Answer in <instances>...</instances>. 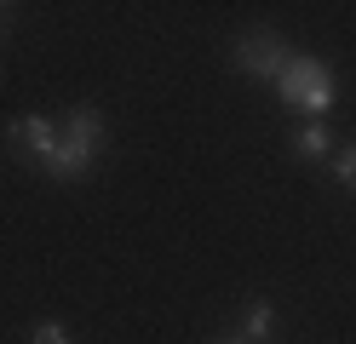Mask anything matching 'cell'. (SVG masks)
Returning <instances> with one entry per match:
<instances>
[{
  "instance_id": "1",
  "label": "cell",
  "mask_w": 356,
  "mask_h": 344,
  "mask_svg": "<svg viewBox=\"0 0 356 344\" xmlns=\"http://www.w3.org/2000/svg\"><path fill=\"white\" fill-rule=\"evenodd\" d=\"M98 149H104V115L92 104H81V109H70L58 121V144H52L47 161H40V172L58 178V183L86 178V172H92V161H98Z\"/></svg>"
},
{
  "instance_id": "2",
  "label": "cell",
  "mask_w": 356,
  "mask_h": 344,
  "mask_svg": "<svg viewBox=\"0 0 356 344\" xmlns=\"http://www.w3.org/2000/svg\"><path fill=\"white\" fill-rule=\"evenodd\" d=\"M276 92H282V104L287 109H299V115H310V121H322V115L333 109V75H327V63H316V58H287V69L276 75Z\"/></svg>"
},
{
  "instance_id": "3",
  "label": "cell",
  "mask_w": 356,
  "mask_h": 344,
  "mask_svg": "<svg viewBox=\"0 0 356 344\" xmlns=\"http://www.w3.org/2000/svg\"><path fill=\"white\" fill-rule=\"evenodd\" d=\"M287 58H293V52H287L276 35H264V29L259 35H241V46H236V69L253 75V81H276L287 69Z\"/></svg>"
},
{
  "instance_id": "4",
  "label": "cell",
  "mask_w": 356,
  "mask_h": 344,
  "mask_svg": "<svg viewBox=\"0 0 356 344\" xmlns=\"http://www.w3.org/2000/svg\"><path fill=\"white\" fill-rule=\"evenodd\" d=\"M241 333H248V344H264V338L276 333V304H264V298H259V304H248V316H241Z\"/></svg>"
},
{
  "instance_id": "5",
  "label": "cell",
  "mask_w": 356,
  "mask_h": 344,
  "mask_svg": "<svg viewBox=\"0 0 356 344\" xmlns=\"http://www.w3.org/2000/svg\"><path fill=\"white\" fill-rule=\"evenodd\" d=\"M293 149H299L305 161H322V155L333 149V138H327V126H322V121H310V126H299V138H293Z\"/></svg>"
},
{
  "instance_id": "6",
  "label": "cell",
  "mask_w": 356,
  "mask_h": 344,
  "mask_svg": "<svg viewBox=\"0 0 356 344\" xmlns=\"http://www.w3.org/2000/svg\"><path fill=\"white\" fill-rule=\"evenodd\" d=\"M29 344H75V338L63 333L58 321H35V333H29Z\"/></svg>"
},
{
  "instance_id": "7",
  "label": "cell",
  "mask_w": 356,
  "mask_h": 344,
  "mask_svg": "<svg viewBox=\"0 0 356 344\" xmlns=\"http://www.w3.org/2000/svg\"><path fill=\"white\" fill-rule=\"evenodd\" d=\"M333 172H339V183H345V190L356 195V144H350V149H339V161H333Z\"/></svg>"
},
{
  "instance_id": "8",
  "label": "cell",
  "mask_w": 356,
  "mask_h": 344,
  "mask_svg": "<svg viewBox=\"0 0 356 344\" xmlns=\"http://www.w3.org/2000/svg\"><path fill=\"white\" fill-rule=\"evenodd\" d=\"M0 12H6V6H0ZM0 29H6V17H0Z\"/></svg>"
},
{
  "instance_id": "9",
  "label": "cell",
  "mask_w": 356,
  "mask_h": 344,
  "mask_svg": "<svg viewBox=\"0 0 356 344\" xmlns=\"http://www.w3.org/2000/svg\"><path fill=\"white\" fill-rule=\"evenodd\" d=\"M230 344H248V338H230Z\"/></svg>"
}]
</instances>
